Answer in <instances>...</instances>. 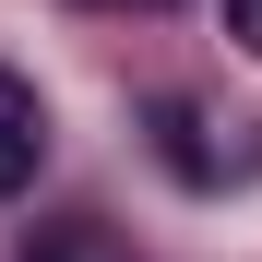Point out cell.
<instances>
[{"instance_id": "cell-1", "label": "cell", "mask_w": 262, "mask_h": 262, "mask_svg": "<svg viewBox=\"0 0 262 262\" xmlns=\"http://www.w3.org/2000/svg\"><path fill=\"white\" fill-rule=\"evenodd\" d=\"M143 131H155L167 179H191V191H214V179H227V143H214V119H203L191 96H155V107H143Z\"/></svg>"}, {"instance_id": "cell-2", "label": "cell", "mask_w": 262, "mask_h": 262, "mask_svg": "<svg viewBox=\"0 0 262 262\" xmlns=\"http://www.w3.org/2000/svg\"><path fill=\"white\" fill-rule=\"evenodd\" d=\"M36 167H48V96L24 72H0V203H12Z\"/></svg>"}, {"instance_id": "cell-3", "label": "cell", "mask_w": 262, "mask_h": 262, "mask_svg": "<svg viewBox=\"0 0 262 262\" xmlns=\"http://www.w3.org/2000/svg\"><path fill=\"white\" fill-rule=\"evenodd\" d=\"M24 262H131V238L107 214H48V227H24Z\"/></svg>"}, {"instance_id": "cell-4", "label": "cell", "mask_w": 262, "mask_h": 262, "mask_svg": "<svg viewBox=\"0 0 262 262\" xmlns=\"http://www.w3.org/2000/svg\"><path fill=\"white\" fill-rule=\"evenodd\" d=\"M227 36H238V48L262 60V0H227Z\"/></svg>"}, {"instance_id": "cell-5", "label": "cell", "mask_w": 262, "mask_h": 262, "mask_svg": "<svg viewBox=\"0 0 262 262\" xmlns=\"http://www.w3.org/2000/svg\"><path fill=\"white\" fill-rule=\"evenodd\" d=\"M83 12H167V0H83Z\"/></svg>"}]
</instances>
